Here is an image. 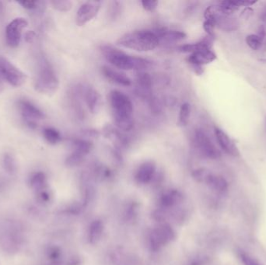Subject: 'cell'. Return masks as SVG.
<instances>
[{"label": "cell", "mask_w": 266, "mask_h": 265, "mask_svg": "<svg viewBox=\"0 0 266 265\" xmlns=\"http://www.w3.org/2000/svg\"><path fill=\"white\" fill-rule=\"evenodd\" d=\"M114 122L120 130L129 132L133 128V105L127 95L118 90L110 93Z\"/></svg>", "instance_id": "6da1fadb"}, {"label": "cell", "mask_w": 266, "mask_h": 265, "mask_svg": "<svg viewBox=\"0 0 266 265\" xmlns=\"http://www.w3.org/2000/svg\"><path fill=\"white\" fill-rule=\"evenodd\" d=\"M101 50L108 62L114 66L122 70L134 69L143 72L153 66V63L150 61L139 57L132 56L119 49H114L111 46H104L101 48Z\"/></svg>", "instance_id": "7a4b0ae2"}, {"label": "cell", "mask_w": 266, "mask_h": 265, "mask_svg": "<svg viewBox=\"0 0 266 265\" xmlns=\"http://www.w3.org/2000/svg\"><path fill=\"white\" fill-rule=\"evenodd\" d=\"M117 45L135 51H150L157 49L160 41L154 32L143 30L125 33L117 40Z\"/></svg>", "instance_id": "3957f363"}, {"label": "cell", "mask_w": 266, "mask_h": 265, "mask_svg": "<svg viewBox=\"0 0 266 265\" xmlns=\"http://www.w3.org/2000/svg\"><path fill=\"white\" fill-rule=\"evenodd\" d=\"M59 80L55 71L47 61L43 59L40 65L39 71L35 82V90L44 94H55L59 88Z\"/></svg>", "instance_id": "277c9868"}, {"label": "cell", "mask_w": 266, "mask_h": 265, "mask_svg": "<svg viewBox=\"0 0 266 265\" xmlns=\"http://www.w3.org/2000/svg\"><path fill=\"white\" fill-rule=\"evenodd\" d=\"M0 75L6 82L15 87H20L24 85L28 79L24 72L3 56H0Z\"/></svg>", "instance_id": "5b68a950"}, {"label": "cell", "mask_w": 266, "mask_h": 265, "mask_svg": "<svg viewBox=\"0 0 266 265\" xmlns=\"http://www.w3.org/2000/svg\"><path fill=\"white\" fill-rule=\"evenodd\" d=\"M28 25V22L23 17H17L10 22L6 28V41L9 47H17L21 41L22 33Z\"/></svg>", "instance_id": "8992f818"}, {"label": "cell", "mask_w": 266, "mask_h": 265, "mask_svg": "<svg viewBox=\"0 0 266 265\" xmlns=\"http://www.w3.org/2000/svg\"><path fill=\"white\" fill-rule=\"evenodd\" d=\"M195 141H196V147L200 153L206 158L216 160L221 156V153L219 149L216 147L210 138L202 131L198 130L196 132Z\"/></svg>", "instance_id": "52a82bcc"}, {"label": "cell", "mask_w": 266, "mask_h": 265, "mask_svg": "<svg viewBox=\"0 0 266 265\" xmlns=\"http://www.w3.org/2000/svg\"><path fill=\"white\" fill-rule=\"evenodd\" d=\"M102 2L99 1H89L81 5L77 11V24L78 26H83L92 20L98 15Z\"/></svg>", "instance_id": "ba28073f"}, {"label": "cell", "mask_w": 266, "mask_h": 265, "mask_svg": "<svg viewBox=\"0 0 266 265\" xmlns=\"http://www.w3.org/2000/svg\"><path fill=\"white\" fill-rule=\"evenodd\" d=\"M18 104L22 116L27 120L30 125H35L36 120H41L45 117L43 112L32 102L22 99Z\"/></svg>", "instance_id": "9c48e42d"}, {"label": "cell", "mask_w": 266, "mask_h": 265, "mask_svg": "<svg viewBox=\"0 0 266 265\" xmlns=\"http://www.w3.org/2000/svg\"><path fill=\"white\" fill-rule=\"evenodd\" d=\"M215 135L218 143L226 153L234 157L240 156V152L236 145L223 130L219 128H215Z\"/></svg>", "instance_id": "30bf717a"}, {"label": "cell", "mask_w": 266, "mask_h": 265, "mask_svg": "<svg viewBox=\"0 0 266 265\" xmlns=\"http://www.w3.org/2000/svg\"><path fill=\"white\" fill-rule=\"evenodd\" d=\"M255 1H222L219 2L217 6H216V8L218 12L225 16H231V14L236 12L241 6H250L255 4Z\"/></svg>", "instance_id": "8fae6325"}, {"label": "cell", "mask_w": 266, "mask_h": 265, "mask_svg": "<svg viewBox=\"0 0 266 265\" xmlns=\"http://www.w3.org/2000/svg\"><path fill=\"white\" fill-rule=\"evenodd\" d=\"M216 59L215 53L211 49H204L192 53L188 58V63L193 66L201 67L211 63Z\"/></svg>", "instance_id": "7c38bea8"}, {"label": "cell", "mask_w": 266, "mask_h": 265, "mask_svg": "<svg viewBox=\"0 0 266 265\" xmlns=\"http://www.w3.org/2000/svg\"><path fill=\"white\" fill-rule=\"evenodd\" d=\"M214 19H215L216 27H218L219 29L223 30L224 32H233L238 29L240 26V23L236 18L219 14L216 8V6Z\"/></svg>", "instance_id": "4fadbf2b"}, {"label": "cell", "mask_w": 266, "mask_h": 265, "mask_svg": "<svg viewBox=\"0 0 266 265\" xmlns=\"http://www.w3.org/2000/svg\"><path fill=\"white\" fill-rule=\"evenodd\" d=\"M152 78L148 73L139 72L136 76V89L139 95L150 99L152 97Z\"/></svg>", "instance_id": "5bb4252c"}, {"label": "cell", "mask_w": 266, "mask_h": 265, "mask_svg": "<svg viewBox=\"0 0 266 265\" xmlns=\"http://www.w3.org/2000/svg\"><path fill=\"white\" fill-rule=\"evenodd\" d=\"M84 99L86 105L92 114H97L100 111L102 105L100 94L93 88L88 87L84 90Z\"/></svg>", "instance_id": "9a60e30c"}, {"label": "cell", "mask_w": 266, "mask_h": 265, "mask_svg": "<svg viewBox=\"0 0 266 265\" xmlns=\"http://www.w3.org/2000/svg\"><path fill=\"white\" fill-rule=\"evenodd\" d=\"M156 172V165L154 163L146 162L142 164L138 169L136 174H135V180L139 183H147L153 179Z\"/></svg>", "instance_id": "2e32d148"}, {"label": "cell", "mask_w": 266, "mask_h": 265, "mask_svg": "<svg viewBox=\"0 0 266 265\" xmlns=\"http://www.w3.org/2000/svg\"><path fill=\"white\" fill-rule=\"evenodd\" d=\"M102 72L106 78L108 80H111L115 83L118 84L120 86H131V80L122 72H118V71L108 66L103 67Z\"/></svg>", "instance_id": "e0dca14e"}, {"label": "cell", "mask_w": 266, "mask_h": 265, "mask_svg": "<svg viewBox=\"0 0 266 265\" xmlns=\"http://www.w3.org/2000/svg\"><path fill=\"white\" fill-rule=\"evenodd\" d=\"M155 33H157L160 43H176L184 40L186 37V34L184 32H178V31H169V30L165 29Z\"/></svg>", "instance_id": "ac0fdd59"}, {"label": "cell", "mask_w": 266, "mask_h": 265, "mask_svg": "<svg viewBox=\"0 0 266 265\" xmlns=\"http://www.w3.org/2000/svg\"><path fill=\"white\" fill-rule=\"evenodd\" d=\"M153 235L157 238L161 247L168 244L175 239V232L169 225L164 224L159 226L158 228L153 230Z\"/></svg>", "instance_id": "d6986e66"}, {"label": "cell", "mask_w": 266, "mask_h": 265, "mask_svg": "<svg viewBox=\"0 0 266 265\" xmlns=\"http://www.w3.org/2000/svg\"><path fill=\"white\" fill-rule=\"evenodd\" d=\"M205 183L212 190L219 194H225L228 191V183L221 176L209 174Z\"/></svg>", "instance_id": "ffe728a7"}, {"label": "cell", "mask_w": 266, "mask_h": 265, "mask_svg": "<svg viewBox=\"0 0 266 265\" xmlns=\"http://www.w3.org/2000/svg\"><path fill=\"white\" fill-rule=\"evenodd\" d=\"M214 43V37L208 35L202 41L195 44H188V45H182L179 47V51L182 52L194 53L204 49H211L212 45Z\"/></svg>", "instance_id": "44dd1931"}, {"label": "cell", "mask_w": 266, "mask_h": 265, "mask_svg": "<svg viewBox=\"0 0 266 265\" xmlns=\"http://www.w3.org/2000/svg\"><path fill=\"white\" fill-rule=\"evenodd\" d=\"M104 230V225L100 220H95L91 223L89 230V242L91 244H98Z\"/></svg>", "instance_id": "7402d4cb"}, {"label": "cell", "mask_w": 266, "mask_h": 265, "mask_svg": "<svg viewBox=\"0 0 266 265\" xmlns=\"http://www.w3.org/2000/svg\"><path fill=\"white\" fill-rule=\"evenodd\" d=\"M182 194L178 191H171L163 195L161 198V204L165 208L173 206L182 201Z\"/></svg>", "instance_id": "603a6c76"}, {"label": "cell", "mask_w": 266, "mask_h": 265, "mask_svg": "<svg viewBox=\"0 0 266 265\" xmlns=\"http://www.w3.org/2000/svg\"><path fill=\"white\" fill-rule=\"evenodd\" d=\"M73 147H74V151L81 153L83 156H86L92 149L93 144L90 141L77 139L73 143Z\"/></svg>", "instance_id": "cb8c5ba5"}, {"label": "cell", "mask_w": 266, "mask_h": 265, "mask_svg": "<svg viewBox=\"0 0 266 265\" xmlns=\"http://www.w3.org/2000/svg\"><path fill=\"white\" fill-rule=\"evenodd\" d=\"M43 136L49 144L56 145L60 143L62 136L59 131L53 128H46L43 130Z\"/></svg>", "instance_id": "d4e9b609"}, {"label": "cell", "mask_w": 266, "mask_h": 265, "mask_svg": "<svg viewBox=\"0 0 266 265\" xmlns=\"http://www.w3.org/2000/svg\"><path fill=\"white\" fill-rule=\"evenodd\" d=\"M45 185H46V178L43 173L39 172L32 176L31 178V187H32V189L41 191L43 190Z\"/></svg>", "instance_id": "484cf974"}, {"label": "cell", "mask_w": 266, "mask_h": 265, "mask_svg": "<svg viewBox=\"0 0 266 265\" xmlns=\"http://www.w3.org/2000/svg\"><path fill=\"white\" fill-rule=\"evenodd\" d=\"M266 37L260 34H250L246 37V42L250 49L253 50H258L262 47Z\"/></svg>", "instance_id": "4316f807"}, {"label": "cell", "mask_w": 266, "mask_h": 265, "mask_svg": "<svg viewBox=\"0 0 266 265\" xmlns=\"http://www.w3.org/2000/svg\"><path fill=\"white\" fill-rule=\"evenodd\" d=\"M191 108L188 103H184L181 106L178 117V125L180 126H185L189 121Z\"/></svg>", "instance_id": "83f0119b"}, {"label": "cell", "mask_w": 266, "mask_h": 265, "mask_svg": "<svg viewBox=\"0 0 266 265\" xmlns=\"http://www.w3.org/2000/svg\"><path fill=\"white\" fill-rule=\"evenodd\" d=\"M84 157L85 156H83L81 153L73 151V153L67 157L66 160V165L69 167L78 166L82 163Z\"/></svg>", "instance_id": "f1b7e54d"}, {"label": "cell", "mask_w": 266, "mask_h": 265, "mask_svg": "<svg viewBox=\"0 0 266 265\" xmlns=\"http://www.w3.org/2000/svg\"><path fill=\"white\" fill-rule=\"evenodd\" d=\"M51 4L55 10L61 12H67L72 9L73 3L68 0H53L51 1Z\"/></svg>", "instance_id": "f546056e"}, {"label": "cell", "mask_w": 266, "mask_h": 265, "mask_svg": "<svg viewBox=\"0 0 266 265\" xmlns=\"http://www.w3.org/2000/svg\"><path fill=\"white\" fill-rule=\"evenodd\" d=\"M238 256L243 265H262L258 260L244 250L239 252Z\"/></svg>", "instance_id": "4dcf8cb0"}, {"label": "cell", "mask_w": 266, "mask_h": 265, "mask_svg": "<svg viewBox=\"0 0 266 265\" xmlns=\"http://www.w3.org/2000/svg\"><path fill=\"white\" fill-rule=\"evenodd\" d=\"M3 166H4L5 170L6 171L9 172L10 174H12L16 170V165H15V162H14V158L12 156L9 154H6L3 157Z\"/></svg>", "instance_id": "1f68e13d"}, {"label": "cell", "mask_w": 266, "mask_h": 265, "mask_svg": "<svg viewBox=\"0 0 266 265\" xmlns=\"http://www.w3.org/2000/svg\"><path fill=\"white\" fill-rule=\"evenodd\" d=\"M210 172L208 171L206 169H199V170H195L192 174L193 178L199 182H206V178L210 174Z\"/></svg>", "instance_id": "d6a6232c"}, {"label": "cell", "mask_w": 266, "mask_h": 265, "mask_svg": "<svg viewBox=\"0 0 266 265\" xmlns=\"http://www.w3.org/2000/svg\"><path fill=\"white\" fill-rule=\"evenodd\" d=\"M119 2H112L111 9H110L109 15L112 20H115L121 12V7H120Z\"/></svg>", "instance_id": "836d02e7"}, {"label": "cell", "mask_w": 266, "mask_h": 265, "mask_svg": "<svg viewBox=\"0 0 266 265\" xmlns=\"http://www.w3.org/2000/svg\"><path fill=\"white\" fill-rule=\"evenodd\" d=\"M141 3L144 10L149 12L154 11L159 4L158 1H146V0L142 1Z\"/></svg>", "instance_id": "e575fe53"}, {"label": "cell", "mask_w": 266, "mask_h": 265, "mask_svg": "<svg viewBox=\"0 0 266 265\" xmlns=\"http://www.w3.org/2000/svg\"><path fill=\"white\" fill-rule=\"evenodd\" d=\"M19 4L21 5L24 8L28 9V10H34L37 8L38 2L36 1H21L18 2Z\"/></svg>", "instance_id": "d590c367"}, {"label": "cell", "mask_w": 266, "mask_h": 265, "mask_svg": "<svg viewBox=\"0 0 266 265\" xmlns=\"http://www.w3.org/2000/svg\"><path fill=\"white\" fill-rule=\"evenodd\" d=\"M153 217L157 221H163L166 218V213L163 210L155 211Z\"/></svg>", "instance_id": "8d00e7d4"}, {"label": "cell", "mask_w": 266, "mask_h": 265, "mask_svg": "<svg viewBox=\"0 0 266 265\" xmlns=\"http://www.w3.org/2000/svg\"><path fill=\"white\" fill-rule=\"evenodd\" d=\"M3 90V83L2 81V76L0 75V92Z\"/></svg>", "instance_id": "74e56055"}, {"label": "cell", "mask_w": 266, "mask_h": 265, "mask_svg": "<svg viewBox=\"0 0 266 265\" xmlns=\"http://www.w3.org/2000/svg\"><path fill=\"white\" fill-rule=\"evenodd\" d=\"M190 265H202L200 262H194V263L191 264Z\"/></svg>", "instance_id": "f35d334b"}]
</instances>
